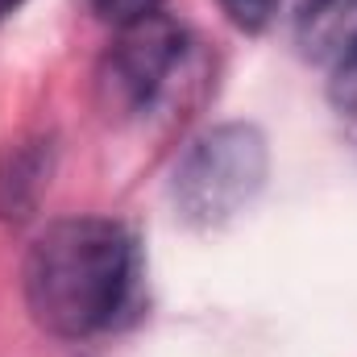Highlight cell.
Returning a JSON list of instances; mask_svg holds the SVG:
<instances>
[{
	"mask_svg": "<svg viewBox=\"0 0 357 357\" xmlns=\"http://www.w3.org/2000/svg\"><path fill=\"white\" fill-rule=\"evenodd\" d=\"M137 282V245L125 225L67 216L46 225L21 266L29 316L63 341H88L112 328Z\"/></svg>",
	"mask_w": 357,
	"mask_h": 357,
	"instance_id": "obj_1",
	"label": "cell"
},
{
	"mask_svg": "<svg viewBox=\"0 0 357 357\" xmlns=\"http://www.w3.org/2000/svg\"><path fill=\"white\" fill-rule=\"evenodd\" d=\"M328 100H333L337 112L357 116V50L328 71Z\"/></svg>",
	"mask_w": 357,
	"mask_h": 357,
	"instance_id": "obj_7",
	"label": "cell"
},
{
	"mask_svg": "<svg viewBox=\"0 0 357 357\" xmlns=\"http://www.w3.org/2000/svg\"><path fill=\"white\" fill-rule=\"evenodd\" d=\"M91 8H96L108 25L125 29V25H133V21H142V17H154V13L162 8V0H91Z\"/></svg>",
	"mask_w": 357,
	"mask_h": 357,
	"instance_id": "obj_8",
	"label": "cell"
},
{
	"mask_svg": "<svg viewBox=\"0 0 357 357\" xmlns=\"http://www.w3.org/2000/svg\"><path fill=\"white\" fill-rule=\"evenodd\" d=\"M21 4H25V0H0V21H4V17H13Z\"/></svg>",
	"mask_w": 357,
	"mask_h": 357,
	"instance_id": "obj_9",
	"label": "cell"
},
{
	"mask_svg": "<svg viewBox=\"0 0 357 357\" xmlns=\"http://www.w3.org/2000/svg\"><path fill=\"white\" fill-rule=\"evenodd\" d=\"M54 171V146L46 137H29L17 142L4 158H0V220H29L50 187Z\"/></svg>",
	"mask_w": 357,
	"mask_h": 357,
	"instance_id": "obj_5",
	"label": "cell"
},
{
	"mask_svg": "<svg viewBox=\"0 0 357 357\" xmlns=\"http://www.w3.org/2000/svg\"><path fill=\"white\" fill-rule=\"evenodd\" d=\"M220 8H225V17H229L237 29L258 33V29H266L270 21L287 8V0H220Z\"/></svg>",
	"mask_w": 357,
	"mask_h": 357,
	"instance_id": "obj_6",
	"label": "cell"
},
{
	"mask_svg": "<svg viewBox=\"0 0 357 357\" xmlns=\"http://www.w3.org/2000/svg\"><path fill=\"white\" fill-rule=\"evenodd\" d=\"M295 42L299 54L328 75L357 50V0H303Z\"/></svg>",
	"mask_w": 357,
	"mask_h": 357,
	"instance_id": "obj_4",
	"label": "cell"
},
{
	"mask_svg": "<svg viewBox=\"0 0 357 357\" xmlns=\"http://www.w3.org/2000/svg\"><path fill=\"white\" fill-rule=\"evenodd\" d=\"M270 146L250 121H225L204 129L175 162L171 199L191 229H220L237 220L266 187Z\"/></svg>",
	"mask_w": 357,
	"mask_h": 357,
	"instance_id": "obj_2",
	"label": "cell"
},
{
	"mask_svg": "<svg viewBox=\"0 0 357 357\" xmlns=\"http://www.w3.org/2000/svg\"><path fill=\"white\" fill-rule=\"evenodd\" d=\"M183 59H187V29L167 13L125 25L112 50L104 54L96 79L104 112L116 121L150 112L183 71Z\"/></svg>",
	"mask_w": 357,
	"mask_h": 357,
	"instance_id": "obj_3",
	"label": "cell"
}]
</instances>
